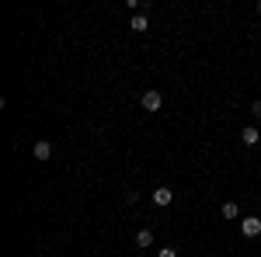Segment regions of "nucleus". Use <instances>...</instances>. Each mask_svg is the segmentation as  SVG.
I'll return each mask as SVG.
<instances>
[{
	"label": "nucleus",
	"mask_w": 261,
	"mask_h": 257,
	"mask_svg": "<svg viewBox=\"0 0 261 257\" xmlns=\"http://www.w3.org/2000/svg\"><path fill=\"white\" fill-rule=\"evenodd\" d=\"M258 14H261V0H258Z\"/></svg>",
	"instance_id": "obj_11"
},
{
	"label": "nucleus",
	"mask_w": 261,
	"mask_h": 257,
	"mask_svg": "<svg viewBox=\"0 0 261 257\" xmlns=\"http://www.w3.org/2000/svg\"><path fill=\"white\" fill-rule=\"evenodd\" d=\"M161 104H164L161 91H146V94H143V108H146V111H161Z\"/></svg>",
	"instance_id": "obj_3"
},
{
	"label": "nucleus",
	"mask_w": 261,
	"mask_h": 257,
	"mask_svg": "<svg viewBox=\"0 0 261 257\" xmlns=\"http://www.w3.org/2000/svg\"><path fill=\"white\" fill-rule=\"evenodd\" d=\"M241 233L244 237H261V216H244Z\"/></svg>",
	"instance_id": "obj_2"
},
{
	"label": "nucleus",
	"mask_w": 261,
	"mask_h": 257,
	"mask_svg": "<svg viewBox=\"0 0 261 257\" xmlns=\"http://www.w3.org/2000/svg\"><path fill=\"white\" fill-rule=\"evenodd\" d=\"M150 243H153V233L150 230H140L136 233V247H150Z\"/></svg>",
	"instance_id": "obj_8"
},
{
	"label": "nucleus",
	"mask_w": 261,
	"mask_h": 257,
	"mask_svg": "<svg viewBox=\"0 0 261 257\" xmlns=\"http://www.w3.org/2000/svg\"><path fill=\"white\" fill-rule=\"evenodd\" d=\"M220 216H223V219H237V216H241V209H237V202H226V205L220 209Z\"/></svg>",
	"instance_id": "obj_7"
},
{
	"label": "nucleus",
	"mask_w": 261,
	"mask_h": 257,
	"mask_svg": "<svg viewBox=\"0 0 261 257\" xmlns=\"http://www.w3.org/2000/svg\"><path fill=\"white\" fill-rule=\"evenodd\" d=\"M241 139H244V146H258V142H261V132L254 129V125H244Z\"/></svg>",
	"instance_id": "obj_5"
},
{
	"label": "nucleus",
	"mask_w": 261,
	"mask_h": 257,
	"mask_svg": "<svg viewBox=\"0 0 261 257\" xmlns=\"http://www.w3.org/2000/svg\"><path fill=\"white\" fill-rule=\"evenodd\" d=\"M129 28H133V32H146V28H150V18H146V14H133V18H129Z\"/></svg>",
	"instance_id": "obj_6"
},
{
	"label": "nucleus",
	"mask_w": 261,
	"mask_h": 257,
	"mask_svg": "<svg viewBox=\"0 0 261 257\" xmlns=\"http://www.w3.org/2000/svg\"><path fill=\"white\" fill-rule=\"evenodd\" d=\"M251 115H254V119H261V101H254V104H251Z\"/></svg>",
	"instance_id": "obj_10"
},
{
	"label": "nucleus",
	"mask_w": 261,
	"mask_h": 257,
	"mask_svg": "<svg viewBox=\"0 0 261 257\" xmlns=\"http://www.w3.org/2000/svg\"><path fill=\"white\" fill-rule=\"evenodd\" d=\"M157 257H178V250H174V247H164V250H161Z\"/></svg>",
	"instance_id": "obj_9"
},
{
	"label": "nucleus",
	"mask_w": 261,
	"mask_h": 257,
	"mask_svg": "<svg viewBox=\"0 0 261 257\" xmlns=\"http://www.w3.org/2000/svg\"><path fill=\"white\" fill-rule=\"evenodd\" d=\"M32 153H35V160H49L53 157V142H49V139H39V142L32 146Z\"/></svg>",
	"instance_id": "obj_4"
},
{
	"label": "nucleus",
	"mask_w": 261,
	"mask_h": 257,
	"mask_svg": "<svg viewBox=\"0 0 261 257\" xmlns=\"http://www.w3.org/2000/svg\"><path fill=\"white\" fill-rule=\"evenodd\" d=\"M258 209H261V198H258Z\"/></svg>",
	"instance_id": "obj_12"
},
{
	"label": "nucleus",
	"mask_w": 261,
	"mask_h": 257,
	"mask_svg": "<svg viewBox=\"0 0 261 257\" xmlns=\"http://www.w3.org/2000/svg\"><path fill=\"white\" fill-rule=\"evenodd\" d=\"M150 198H153V205H157V209H167V205L174 202V191L161 184V188H153V195H150Z\"/></svg>",
	"instance_id": "obj_1"
}]
</instances>
